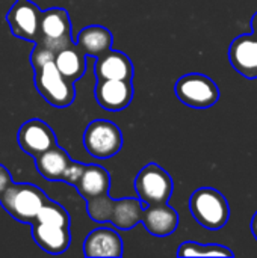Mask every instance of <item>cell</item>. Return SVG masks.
<instances>
[{
    "instance_id": "6da1fadb",
    "label": "cell",
    "mask_w": 257,
    "mask_h": 258,
    "mask_svg": "<svg viewBox=\"0 0 257 258\" xmlns=\"http://www.w3.org/2000/svg\"><path fill=\"white\" fill-rule=\"evenodd\" d=\"M47 195L30 183H11L0 197L2 207L18 222L32 224Z\"/></svg>"
},
{
    "instance_id": "7a4b0ae2",
    "label": "cell",
    "mask_w": 257,
    "mask_h": 258,
    "mask_svg": "<svg viewBox=\"0 0 257 258\" xmlns=\"http://www.w3.org/2000/svg\"><path fill=\"white\" fill-rule=\"evenodd\" d=\"M189 210L194 219L208 230L223 228L230 218L226 197L212 187H200L189 198Z\"/></svg>"
},
{
    "instance_id": "3957f363",
    "label": "cell",
    "mask_w": 257,
    "mask_h": 258,
    "mask_svg": "<svg viewBox=\"0 0 257 258\" xmlns=\"http://www.w3.org/2000/svg\"><path fill=\"white\" fill-rule=\"evenodd\" d=\"M35 88L41 97L55 107H67L76 98L74 83L65 79L56 68L55 60L33 70Z\"/></svg>"
},
{
    "instance_id": "277c9868",
    "label": "cell",
    "mask_w": 257,
    "mask_h": 258,
    "mask_svg": "<svg viewBox=\"0 0 257 258\" xmlns=\"http://www.w3.org/2000/svg\"><path fill=\"white\" fill-rule=\"evenodd\" d=\"M177 98L194 109H208L218 103L220 89L218 85L208 76L200 73H191L182 76L174 86Z\"/></svg>"
},
{
    "instance_id": "5b68a950",
    "label": "cell",
    "mask_w": 257,
    "mask_h": 258,
    "mask_svg": "<svg viewBox=\"0 0 257 258\" xmlns=\"http://www.w3.org/2000/svg\"><path fill=\"white\" fill-rule=\"evenodd\" d=\"M173 189L174 183L171 175L156 163L145 165L135 178V190L144 206L168 203Z\"/></svg>"
},
{
    "instance_id": "8992f818",
    "label": "cell",
    "mask_w": 257,
    "mask_h": 258,
    "mask_svg": "<svg viewBox=\"0 0 257 258\" xmlns=\"http://www.w3.org/2000/svg\"><path fill=\"white\" fill-rule=\"evenodd\" d=\"M83 147L95 159H109L121 150L123 133L115 122L95 119L85 128Z\"/></svg>"
},
{
    "instance_id": "52a82bcc",
    "label": "cell",
    "mask_w": 257,
    "mask_h": 258,
    "mask_svg": "<svg viewBox=\"0 0 257 258\" xmlns=\"http://www.w3.org/2000/svg\"><path fill=\"white\" fill-rule=\"evenodd\" d=\"M53 53L74 44L71 38V21L68 12L62 8H52L39 15V32L36 41Z\"/></svg>"
},
{
    "instance_id": "ba28073f",
    "label": "cell",
    "mask_w": 257,
    "mask_h": 258,
    "mask_svg": "<svg viewBox=\"0 0 257 258\" xmlns=\"http://www.w3.org/2000/svg\"><path fill=\"white\" fill-rule=\"evenodd\" d=\"M20 148L33 159L56 145V135L44 121L33 118L26 121L18 130Z\"/></svg>"
},
{
    "instance_id": "9c48e42d",
    "label": "cell",
    "mask_w": 257,
    "mask_h": 258,
    "mask_svg": "<svg viewBox=\"0 0 257 258\" xmlns=\"http://www.w3.org/2000/svg\"><path fill=\"white\" fill-rule=\"evenodd\" d=\"M39 15L41 11L30 0H17V3L8 11L6 20L12 35L35 42L39 32Z\"/></svg>"
},
{
    "instance_id": "30bf717a",
    "label": "cell",
    "mask_w": 257,
    "mask_h": 258,
    "mask_svg": "<svg viewBox=\"0 0 257 258\" xmlns=\"http://www.w3.org/2000/svg\"><path fill=\"white\" fill-rule=\"evenodd\" d=\"M94 95L98 106H101L103 109L111 112L123 110L130 104L133 98L132 80L97 79Z\"/></svg>"
},
{
    "instance_id": "8fae6325",
    "label": "cell",
    "mask_w": 257,
    "mask_h": 258,
    "mask_svg": "<svg viewBox=\"0 0 257 258\" xmlns=\"http://www.w3.org/2000/svg\"><path fill=\"white\" fill-rule=\"evenodd\" d=\"M229 59L232 67L248 80L257 79V36L241 35L232 41L229 48Z\"/></svg>"
},
{
    "instance_id": "7c38bea8",
    "label": "cell",
    "mask_w": 257,
    "mask_h": 258,
    "mask_svg": "<svg viewBox=\"0 0 257 258\" xmlns=\"http://www.w3.org/2000/svg\"><path fill=\"white\" fill-rule=\"evenodd\" d=\"M141 224L155 237H167L177 230L179 215L167 203L145 206L141 216Z\"/></svg>"
},
{
    "instance_id": "4fadbf2b",
    "label": "cell",
    "mask_w": 257,
    "mask_h": 258,
    "mask_svg": "<svg viewBox=\"0 0 257 258\" xmlns=\"http://www.w3.org/2000/svg\"><path fill=\"white\" fill-rule=\"evenodd\" d=\"M123 239L115 230L97 228L92 230L83 242V254L86 257H121Z\"/></svg>"
},
{
    "instance_id": "5bb4252c",
    "label": "cell",
    "mask_w": 257,
    "mask_h": 258,
    "mask_svg": "<svg viewBox=\"0 0 257 258\" xmlns=\"http://www.w3.org/2000/svg\"><path fill=\"white\" fill-rule=\"evenodd\" d=\"M32 236L35 243L48 254H62L68 249L71 236L67 227L44 224V222H32Z\"/></svg>"
},
{
    "instance_id": "9a60e30c",
    "label": "cell",
    "mask_w": 257,
    "mask_h": 258,
    "mask_svg": "<svg viewBox=\"0 0 257 258\" xmlns=\"http://www.w3.org/2000/svg\"><path fill=\"white\" fill-rule=\"evenodd\" d=\"M95 59L97 60L94 65V73L97 79L132 80L133 65L126 53L109 48Z\"/></svg>"
},
{
    "instance_id": "2e32d148",
    "label": "cell",
    "mask_w": 257,
    "mask_h": 258,
    "mask_svg": "<svg viewBox=\"0 0 257 258\" xmlns=\"http://www.w3.org/2000/svg\"><path fill=\"white\" fill-rule=\"evenodd\" d=\"M112 42L114 36L109 29L98 24H92L79 32L76 45L85 56L98 57L112 47Z\"/></svg>"
},
{
    "instance_id": "e0dca14e",
    "label": "cell",
    "mask_w": 257,
    "mask_h": 258,
    "mask_svg": "<svg viewBox=\"0 0 257 258\" xmlns=\"http://www.w3.org/2000/svg\"><path fill=\"white\" fill-rule=\"evenodd\" d=\"M79 195L88 201L91 198L100 197L103 194H108L111 187V175L109 172L98 166V165H86L83 174L74 184Z\"/></svg>"
},
{
    "instance_id": "ac0fdd59",
    "label": "cell",
    "mask_w": 257,
    "mask_h": 258,
    "mask_svg": "<svg viewBox=\"0 0 257 258\" xmlns=\"http://www.w3.org/2000/svg\"><path fill=\"white\" fill-rule=\"evenodd\" d=\"M70 162L71 159L68 153L64 148L58 147V144L50 150L44 151L42 154H39L38 157H35V166L38 172L41 174L42 178L48 181H61Z\"/></svg>"
},
{
    "instance_id": "d6986e66",
    "label": "cell",
    "mask_w": 257,
    "mask_h": 258,
    "mask_svg": "<svg viewBox=\"0 0 257 258\" xmlns=\"http://www.w3.org/2000/svg\"><path fill=\"white\" fill-rule=\"evenodd\" d=\"M55 65L58 71L70 82H77L86 71V56L76 44H71L55 54Z\"/></svg>"
},
{
    "instance_id": "ffe728a7",
    "label": "cell",
    "mask_w": 257,
    "mask_h": 258,
    "mask_svg": "<svg viewBox=\"0 0 257 258\" xmlns=\"http://www.w3.org/2000/svg\"><path fill=\"white\" fill-rule=\"evenodd\" d=\"M144 207V203L138 198L115 200L109 222L120 230H132L135 225L141 224Z\"/></svg>"
},
{
    "instance_id": "44dd1931",
    "label": "cell",
    "mask_w": 257,
    "mask_h": 258,
    "mask_svg": "<svg viewBox=\"0 0 257 258\" xmlns=\"http://www.w3.org/2000/svg\"><path fill=\"white\" fill-rule=\"evenodd\" d=\"M179 257H235L233 251L227 246L211 243V245H200L195 242H185L180 245L177 251Z\"/></svg>"
},
{
    "instance_id": "7402d4cb",
    "label": "cell",
    "mask_w": 257,
    "mask_h": 258,
    "mask_svg": "<svg viewBox=\"0 0 257 258\" xmlns=\"http://www.w3.org/2000/svg\"><path fill=\"white\" fill-rule=\"evenodd\" d=\"M35 221L36 222H44V224H52V225H59V227H67V228L70 227V215H68V212L61 204H58L55 201H50L48 198L41 206Z\"/></svg>"
},
{
    "instance_id": "603a6c76",
    "label": "cell",
    "mask_w": 257,
    "mask_h": 258,
    "mask_svg": "<svg viewBox=\"0 0 257 258\" xmlns=\"http://www.w3.org/2000/svg\"><path fill=\"white\" fill-rule=\"evenodd\" d=\"M114 198H111L108 194H103L100 197L91 198L86 201V212L88 216L98 224H106L109 222L111 218V212L114 207Z\"/></svg>"
},
{
    "instance_id": "cb8c5ba5",
    "label": "cell",
    "mask_w": 257,
    "mask_h": 258,
    "mask_svg": "<svg viewBox=\"0 0 257 258\" xmlns=\"http://www.w3.org/2000/svg\"><path fill=\"white\" fill-rule=\"evenodd\" d=\"M55 54L52 50H48L47 47L35 42V48L32 50V54H30V63L33 67V70L45 65L47 62H53L55 60Z\"/></svg>"
},
{
    "instance_id": "d4e9b609",
    "label": "cell",
    "mask_w": 257,
    "mask_h": 258,
    "mask_svg": "<svg viewBox=\"0 0 257 258\" xmlns=\"http://www.w3.org/2000/svg\"><path fill=\"white\" fill-rule=\"evenodd\" d=\"M85 168H86V165L79 163V162H73V160H71L70 165L67 166V169H65V172H64L61 181H65V183L74 186V184L77 183V180L80 178V175L83 174Z\"/></svg>"
},
{
    "instance_id": "484cf974",
    "label": "cell",
    "mask_w": 257,
    "mask_h": 258,
    "mask_svg": "<svg viewBox=\"0 0 257 258\" xmlns=\"http://www.w3.org/2000/svg\"><path fill=\"white\" fill-rule=\"evenodd\" d=\"M11 183H12V178H11L9 171L3 165H0V197L3 195V192L8 189Z\"/></svg>"
},
{
    "instance_id": "4316f807",
    "label": "cell",
    "mask_w": 257,
    "mask_h": 258,
    "mask_svg": "<svg viewBox=\"0 0 257 258\" xmlns=\"http://www.w3.org/2000/svg\"><path fill=\"white\" fill-rule=\"evenodd\" d=\"M251 231H253V236L256 237L257 240V212L256 215L253 216V221H251Z\"/></svg>"
},
{
    "instance_id": "83f0119b",
    "label": "cell",
    "mask_w": 257,
    "mask_h": 258,
    "mask_svg": "<svg viewBox=\"0 0 257 258\" xmlns=\"http://www.w3.org/2000/svg\"><path fill=\"white\" fill-rule=\"evenodd\" d=\"M251 29H253V35L257 36V12L253 15V18H251Z\"/></svg>"
}]
</instances>
